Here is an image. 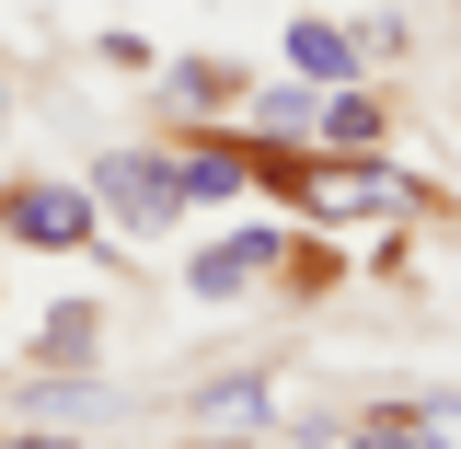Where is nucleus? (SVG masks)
<instances>
[{
  "mask_svg": "<svg viewBox=\"0 0 461 449\" xmlns=\"http://www.w3.org/2000/svg\"><path fill=\"white\" fill-rule=\"evenodd\" d=\"M346 449H427V438H415V415H403V403H381V415H357V427H346Z\"/></svg>",
  "mask_w": 461,
  "mask_h": 449,
  "instance_id": "ddd939ff",
  "label": "nucleus"
},
{
  "mask_svg": "<svg viewBox=\"0 0 461 449\" xmlns=\"http://www.w3.org/2000/svg\"><path fill=\"white\" fill-rule=\"evenodd\" d=\"M185 415H196V427H220V438H266V427H277V357L196 381V392H185Z\"/></svg>",
  "mask_w": 461,
  "mask_h": 449,
  "instance_id": "1a4fd4ad",
  "label": "nucleus"
},
{
  "mask_svg": "<svg viewBox=\"0 0 461 449\" xmlns=\"http://www.w3.org/2000/svg\"><path fill=\"white\" fill-rule=\"evenodd\" d=\"M288 69L300 81H369V58H357V23H323V12H288Z\"/></svg>",
  "mask_w": 461,
  "mask_h": 449,
  "instance_id": "9b49d317",
  "label": "nucleus"
},
{
  "mask_svg": "<svg viewBox=\"0 0 461 449\" xmlns=\"http://www.w3.org/2000/svg\"><path fill=\"white\" fill-rule=\"evenodd\" d=\"M93 58H104V69H139V81L162 69V47H150V35H127V23H115V35H93Z\"/></svg>",
  "mask_w": 461,
  "mask_h": 449,
  "instance_id": "dca6fc26",
  "label": "nucleus"
},
{
  "mask_svg": "<svg viewBox=\"0 0 461 449\" xmlns=\"http://www.w3.org/2000/svg\"><path fill=\"white\" fill-rule=\"evenodd\" d=\"M81 184H93V208H104V242H115V254H139V242H173V230H185L173 139H104V150L81 162Z\"/></svg>",
  "mask_w": 461,
  "mask_h": 449,
  "instance_id": "f257e3e1",
  "label": "nucleus"
},
{
  "mask_svg": "<svg viewBox=\"0 0 461 449\" xmlns=\"http://www.w3.org/2000/svg\"><path fill=\"white\" fill-rule=\"evenodd\" d=\"M230 127H242V139H277V150H312V139H323V81H254Z\"/></svg>",
  "mask_w": 461,
  "mask_h": 449,
  "instance_id": "9d476101",
  "label": "nucleus"
},
{
  "mask_svg": "<svg viewBox=\"0 0 461 449\" xmlns=\"http://www.w3.org/2000/svg\"><path fill=\"white\" fill-rule=\"evenodd\" d=\"M403 47H415V35H403V12H369V23H357V58H369V69H393Z\"/></svg>",
  "mask_w": 461,
  "mask_h": 449,
  "instance_id": "2eb2a0df",
  "label": "nucleus"
},
{
  "mask_svg": "<svg viewBox=\"0 0 461 449\" xmlns=\"http://www.w3.org/2000/svg\"><path fill=\"white\" fill-rule=\"evenodd\" d=\"M185 449H254V438H220V427H196V438H185Z\"/></svg>",
  "mask_w": 461,
  "mask_h": 449,
  "instance_id": "a211bd4d",
  "label": "nucleus"
},
{
  "mask_svg": "<svg viewBox=\"0 0 461 449\" xmlns=\"http://www.w3.org/2000/svg\"><path fill=\"white\" fill-rule=\"evenodd\" d=\"M12 403H23L35 427H115V415H139L104 369H23V381H12Z\"/></svg>",
  "mask_w": 461,
  "mask_h": 449,
  "instance_id": "6e6552de",
  "label": "nucleus"
},
{
  "mask_svg": "<svg viewBox=\"0 0 461 449\" xmlns=\"http://www.w3.org/2000/svg\"><path fill=\"white\" fill-rule=\"evenodd\" d=\"M173 184H185V220L196 208H242L254 196V139L242 127H185L173 139Z\"/></svg>",
  "mask_w": 461,
  "mask_h": 449,
  "instance_id": "39448f33",
  "label": "nucleus"
},
{
  "mask_svg": "<svg viewBox=\"0 0 461 449\" xmlns=\"http://www.w3.org/2000/svg\"><path fill=\"white\" fill-rule=\"evenodd\" d=\"M0 449H93V438H81V427H35V415H23V427H0Z\"/></svg>",
  "mask_w": 461,
  "mask_h": 449,
  "instance_id": "f3484780",
  "label": "nucleus"
},
{
  "mask_svg": "<svg viewBox=\"0 0 461 449\" xmlns=\"http://www.w3.org/2000/svg\"><path fill=\"white\" fill-rule=\"evenodd\" d=\"M115 346V300H47L23 323V369H104Z\"/></svg>",
  "mask_w": 461,
  "mask_h": 449,
  "instance_id": "0eeeda50",
  "label": "nucleus"
},
{
  "mask_svg": "<svg viewBox=\"0 0 461 449\" xmlns=\"http://www.w3.org/2000/svg\"><path fill=\"white\" fill-rule=\"evenodd\" d=\"M288 208H300L312 230H357V220H415L427 184H415L393 150H312V173H300Z\"/></svg>",
  "mask_w": 461,
  "mask_h": 449,
  "instance_id": "7ed1b4c3",
  "label": "nucleus"
},
{
  "mask_svg": "<svg viewBox=\"0 0 461 449\" xmlns=\"http://www.w3.org/2000/svg\"><path fill=\"white\" fill-rule=\"evenodd\" d=\"M277 254H288V230H277V220H230L220 242H196V254H185V300H196V311L254 300V288L277 277Z\"/></svg>",
  "mask_w": 461,
  "mask_h": 449,
  "instance_id": "20e7f679",
  "label": "nucleus"
},
{
  "mask_svg": "<svg viewBox=\"0 0 461 449\" xmlns=\"http://www.w3.org/2000/svg\"><path fill=\"white\" fill-rule=\"evenodd\" d=\"M381 139H393V93H381V81H335L312 150H381Z\"/></svg>",
  "mask_w": 461,
  "mask_h": 449,
  "instance_id": "f8f14e48",
  "label": "nucleus"
},
{
  "mask_svg": "<svg viewBox=\"0 0 461 449\" xmlns=\"http://www.w3.org/2000/svg\"><path fill=\"white\" fill-rule=\"evenodd\" d=\"M0 127H12V81H0Z\"/></svg>",
  "mask_w": 461,
  "mask_h": 449,
  "instance_id": "6ab92c4d",
  "label": "nucleus"
},
{
  "mask_svg": "<svg viewBox=\"0 0 461 449\" xmlns=\"http://www.w3.org/2000/svg\"><path fill=\"white\" fill-rule=\"evenodd\" d=\"M242 93H254L242 58H162V69H150V104H162L173 127H230Z\"/></svg>",
  "mask_w": 461,
  "mask_h": 449,
  "instance_id": "423d86ee",
  "label": "nucleus"
},
{
  "mask_svg": "<svg viewBox=\"0 0 461 449\" xmlns=\"http://www.w3.org/2000/svg\"><path fill=\"white\" fill-rule=\"evenodd\" d=\"M403 415H415V438H427V449H461V392H415Z\"/></svg>",
  "mask_w": 461,
  "mask_h": 449,
  "instance_id": "4468645a",
  "label": "nucleus"
},
{
  "mask_svg": "<svg viewBox=\"0 0 461 449\" xmlns=\"http://www.w3.org/2000/svg\"><path fill=\"white\" fill-rule=\"evenodd\" d=\"M0 254H93V265H115L104 242V208H93V184L81 173H12L0 184Z\"/></svg>",
  "mask_w": 461,
  "mask_h": 449,
  "instance_id": "f03ea898",
  "label": "nucleus"
}]
</instances>
